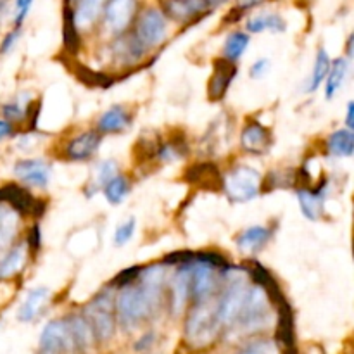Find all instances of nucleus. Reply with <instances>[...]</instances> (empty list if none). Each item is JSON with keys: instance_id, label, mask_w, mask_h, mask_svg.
Listing matches in <instances>:
<instances>
[{"instance_id": "2eb2a0df", "label": "nucleus", "mask_w": 354, "mask_h": 354, "mask_svg": "<svg viewBox=\"0 0 354 354\" xmlns=\"http://www.w3.org/2000/svg\"><path fill=\"white\" fill-rule=\"evenodd\" d=\"M190 296V268L189 263L182 266V268L176 272V275L173 277L171 282V311L173 315L182 313V310L185 308L187 301Z\"/></svg>"}, {"instance_id": "393cba45", "label": "nucleus", "mask_w": 354, "mask_h": 354, "mask_svg": "<svg viewBox=\"0 0 354 354\" xmlns=\"http://www.w3.org/2000/svg\"><path fill=\"white\" fill-rule=\"evenodd\" d=\"M248 31L251 33H263V31L270 30L275 31V33H280V31H286V21L282 19L280 14L268 12V14H258V16L251 17L245 24Z\"/></svg>"}, {"instance_id": "20e7f679", "label": "nucleus", "mask_w": 354, "mask_h": 354, "mask_svg": "<svg viewBox=\"0 0 354 354\" xmlns=\"http://www.w3.org/2000/svg\"><path fill=\"white\" fill-rule=\"evenodd\" d=\"M228 282L227 289H225L221 299L216 303V315L220 325H234L237 322L239 313L244 304L245 294H248L249 287H245L244 277L235 275V273H228Z\"/></svg>"}, {"instance_id": "49530a36", "label": "nucleus", "mask_w": 354, "mask_h": 354, "mask_svg": "<svg viewBox=\"0 0 354 354\" xmlns=\"http://www.w3.org/2000/svg\"><path fill=\"white\" fill-rule=\"evenodd\" d=\"M3 7H6V0H0V19H2V14H3Z\"/></svg>"}, {"instance_id": "ddd939ff", "label": "nucleus", "mask_w": 354, "mask_h": 354, "mask_svg": "<svg viewBox=\"0 0 354 354\" xmlns=\"http://www.w3.org/2000/svg\"><path fill=\"white\" fill-rule=\"evenodd\" d=\"M100 142H102V137L97 131H85L69 142L66 147V158L69 161H86L95 154Z\"/></svg>"}, {"instance_id": "f704fd0d", "label": "nucleus", "mask_w": 354, "mask_h": 354, "mask_svg": "<svg viewBox=\"0 0 354 354\" xmlns=\"http://www.w3.org/2000/svg\"><path fill=\"white\" fill-rule=\"evenodd\" d=\"M116 175H118V166L114 161L100 162V166L97 168V182H99V185L102 187Z\"/></svg>"}, {"instance_id": "f8f14e48", "label": "nucleus", "mask_w": 354, "mask_h": 354, "mask_svg": "<svg viewBox=\"0 0 354 354\" xmlns=\"http://www.w3.org/2000/svg\"><path fill=\"white\" fill-rule=\"evenodd\" d=\"M241 144L249 154H265L272 147V133L258 121H252L242 130Z\"/></svg>"}, {"instance_id": "412c9836", "label": "nucleus", "mask_w": 354, "mask_h": 354, "mask_svg": "<svg viewBox=\"0 0 354 354\" xmlns=\"http://www.w3.org/2000/svg\"><path fill=\"white\" fill-rule=\"evenodd\" d=\"M272 237V230L266 227H251L242 232L237 237V245L241 251L256 252L265 248L266 242Z\"/></svg>"}, {"instance_id": "1a4fd4ad", "label": "nucleus", "mask_w": 354, "mask_h": 354, "mask_svg": "<svg viewBox=\"0 0 354 354\" xmlns=\"http://www.w3.org/2000/svg\"><path fill=\"white\" fill-rule=\"evenodd\" d=\"M73 349L68 324L54 320L47 324L40 337V354H61Z\"/></svg>"}, {"instance_id": "5701e85b", "label": "nucleus", "mask_w": 354, "mask_h": 354, "mask_svg": "<svg viewBox=\"0 0 354 354\" xmlns=\"http://www.w3.org/2000/svg\"><path fill=\"white\" fill-rule=\"evenodd\" d=\"M349 71V62L346 61L344 57L335 59L330 64V69H328V75L325 78V97L327 99H332V97L337 93V90L344 85V80L348 76Z\"/></svg>"}, {"instance_id": "b1692460", "label": "nucleus", "mask_w": 354, "mask_h": 354, "mask_svg": "<svg viewBox=\"0 0 354 354\" xmlns=\"http://www.w3.org/2000/svg\"><path fill=\"white\" fill-rule=\"evenodd\" d=\"M328 152L337 158H349L354 152V135L353 130L344 128V130H337L328 137L327 140Z\"/></svg>"}, {"instance_id": "6e6552de", "label": "nucleus", "mask_w": 354, "mask_h": 354, "mask_svg": "<svg viewBox=\"0 0 354 354\" xmlns=\"http://www.w3.org/2000/svg\"><path fill=\"white\" fill-rule=\"evenodd\" d=\"M137 10V0H107L104 7V23L113 33L121 35L128 30Z\"/></svg>"}, {"instance_id": "a878e982", "label": "nucleus", "mask_w": 354, "mask_h": 354, "mask_svg": "<svg viewBox=\"0 0 354 354\" xmlns=\"http://www.w3.org/2000/svg\"><path fill=\"white\" fill-rule=\"evenodd\" d=\"M187 180L209 189V187L218 185V182H220V178H218V168L214 165H209V162H199V165L192 166L187 171Z\"/></svg>"}, {"instance_id": "72a5a7b5", "label": "nucleus", "mask_w": 354, "mask_h": 354, "mask_svg": "<svg viewBox=\"0 0 354 354\" xmlns=\"http://www.w3.org/2000/svg\"><path fill=\"white\" fill-rule=\"evenodd\" d=\"M135 227H137V221H135V218H130V220L124 221L123 225H120V227L116 228V232H114V244L116 245L127 244V242L133 237Z\"/></svg>"}, {"instance_id": "c9c22d12", "label": "nucleus", "mask_w": 354, "mask_h": 354, "mask_svg": "<svg viewBox=\"0 0 354 354\" xmlns=\"http://www.w3.org/2000/svg\"><path fill=\"white\" fill-rule=\"evenodd\" d=\"M31 3H33V0H14V24L17 28L26 19L28 12L31 9Z\"/></svg>"}, {"instance_id": "de8ad7c7", "label": "nucleus", "mask_w": 354, "mask_h": 354, "mask_svg": "<svg viewBox=\"0 0 354 354\" xmlns=\"http://www.w3.org/2000/svg\"><path fill=\"white\" fill-rule=\"evenodd\" d=\"M221 2H223V0H209L211 7H213V6H218V3H221Z\"/></svg>"}, {"instance_id": "79ce46f5", "label": "nucleus", "mask_w": 354, "mask_h": 354, "mask_svg": "<svg viewBox=\"0 0 354 354\" xmlns=\"http://www.w3.org/2000/svg\"><path fill=\"white\" fill-rule=\"evenodd\" d=\"M10 133H12V124H10L9 121L0 120V140H3V138L9 137Z\"/></svg>"}, {"instance_id": "c85d7f7f", "label": "nucleus", "mask_w": 354, "mask_h": 354, "mask_svg": "<svg viewBox=\"0 0 354 354\" xmlns=\"http://www.w3.org/2000/svg\"><path fill=\"white\" fill-rule=\"evenodd\" d=\"M249 47V37L244 31H235V33L228 35L223 45V57L228 61H237L244 55V52Z\"/></svg>"}, {"instance_id": "aec40b11", "label": "nucleus", "mask_w": 354, "mask_h": 354, "mask_svg": "<svg viewBox=\"0 0 354 354\" xmlns=\"http://www.w3.org/2000/svg\"><path fill=\"white\" fill-rule=\"evenodd\" d=\"M48 296H50V292H48V289H45V287L31 290V292L26 296V299H24V303L21 304L17 318H19L21 322L33 320V318L38 317V315H40V311L44 310Z\"/></svg>"}, {"instance_id": "0eeeda50", "label": "nucleus", "mask_w": 354, "mask_h": 354, "mask_svg": "<svg viewBox=\"0 0 354 354\" xmlns=\"http://www.w3.org/2000/svg\"><path fill=\"white\" fill-rule=\"evenodd\" d=\"M270 297L259 286L249 287L237 322L245 328H258L268 322Z\"/></svg>"}, {"instance_id": "2f4dec72", "label": "nucleus", "mask_w": 354, "mask_h": 354, "mask_svg": "<svg viewBox=\"0 0 354 354\" xmlns=\"http://www.w3.org/2000/svg\"><path fill=\"white\" fill-rule=\"evenodd\" d=\"M28 106H30V97L21 95L14 102L3 106V114H6V118L9 121H17L24 116V113L28 111Z\"/></svg>"}, {"instance_id": "9d476101", "label": "nucleus", "mask_w": 354, "mask_h": 354, "mask_svg": "<svg viewBox=\"0 0 354 354\" xmlns=\"http://www.w3.org/2000/svg\"><path fill=\"white\" fill-rule=\"evenodd\" d=\"M14 175L26 185L44 189L50 182V166L41 159H24L14 166Z\"/></svg>"}, {"instance_id": "a18cd8bd", "label": "nucleus", "mask_w": 354, "mask_h": 354, "mask_svg": "<svg viewBox=\"0 0 354 354\" xmlns=\"http://www.w3.org/2000/svg\"><path fill=\"white\" fill-rule=\"evenodd\" d=\"M261 2L263 0H239V6H241L242 9H249V7H254Z\"/></svg>"}, {"instance_id": "4468645a", "label": "nucleus", "mask_w": 354, "mask_h": 354, "mask_svg": "<svg viewBox=\"0 0 354 354\" xmlns=\"http://www.w3.org/2000/svg\"><path fill=\"white\" fill-rule=\"evenodd\" d=\"M211 7L209 0H166L165 12L175 21H190Z\"/></svg>"}, {"instance_id": "f3484780", "label": "nucleus", "mask_w": 354, "mask_h": 354, "mask_svg": "<svg viewBox=\"0 0 354 354\" xmlns=\"http://www.w3.org/2000/svg\"><path fill=\"white\" fill-rule=\"evenodd\" d=\"M277 341L283 346L286 353L294 354V318L290 306L286 299L279 303V327H277Z\"/></svg>"}, {"instance_id": "37998d69", "label": "nucleus", "mask_w": 354, "mask_h": 354, "mask_svg": "<svg viewBox=\"0 0 354 354\" xmlns=\"http://www.w3.org/2000/svg\"><path fill=\"white\" fill-rule=\"evenodd\" d=\"M152 341H154V335H152V334L144 335V337H142L140 341L137 342V346H135V349H137V351H142V349H144V348H149V346L152 344Z\"/></svg>"}, {"instance_id": "4be33fe9", "label": "nucleus", "mask_w": 354, "mask_h": 354, "mask_svg": "<svg viewBox=\"0 0 354 354\" xmlns=\"http://www.w3.org/2000/svg\"><path fill=\"white\" fill-rule=\"evenodd\" d=\"M106 0H78L76 10H73V19L76 28H88L95 23Z\"/></svg>"}, {"instance_id": "473e14b6", "label": "nucleus", "mask_w": 354, "mask_h": 354, "mask_svg": "<svg viewBox=\"0 0 354 354\" xmlns=\"http://www.w3.org/2000/svg\"><path fill=\"white\" fill-rule=\"evenodd\" d=\"M187 152V147L183 144H180V142L173 140V142H168V144L165 145H159V159L165 162H169V161H175V159H180L183 158Z\"/></svg>"}, {"instance_id": "dca6fc26", "label": "nucleus", "mask_w": 354, "mask_h": 354, "mask_svg": "<svg viewBox=\"0 0 354 354\" xmlns=\"http://www.w3.org/2000/svg\"><path fill=\"white\" fill-rule=\"evenodd\" d=\"M69 335H71V344L73 349L78 353H86L92 348L93 341V332L90 328L88 322L85 317H71L68 322Z\"/></svg>"}, {"instance_id": "a19ab883", "label": "nucleus", "mask_w": 354, "mask_h": 354, "mask_svg": "<svg viewBox=\"0 0 354 354\" xmlns=\"http://www.w3.org/2000/svg\"><path fill=\"white\" fill-rule=\"evenodd\" d=\"M30 245L33 249L40 248V228L33 227L31 228V234H30Z\"/></svg>"}, {"instance_id": "c756f323", "label": "nucleus", "mask_w": 354, "mask_h": 354, "mask_svg": "<svg viewBox=\"0 0 354 354\" xmlns=\"http://www.w3.org/2000/svg\"><path fill=\"white\" fill-rule=\"evenodd\" d=\"M128 192H130V183H128V180L121 175H116L104 185V196H106V199L109 201L111 204L123 203L124 197L128 196Z\"/></svg>"}, {"instance_id": "cd10ccee", "label": "nucleus", "mask_w": 354, "mask_h": 354, "mask_svg": "<svg viewBox=\"0 0 354 354\" xmlns=\"http://www.w3.org/2000/svg\"><path fill=\"white\" fill-rule=\"evenodd\" d=\"M330 64H332L330 55L327 54L325 48H320L317 54V61H315V66H313V75H311L310 82H308V86H306L308 92L310 93L317 92V90L320 88V85L325 82V78H327Z\"/></svg>"}, {"instance_id": "423d86ee", "label": "nucleus", "mask_w": 354, "mask_h": 354, "mask_svg": "<svg viewBox=\"0 0 354 354\" xmlns=\"http://www.w3.org/2000/svg\"><path fill=\"white\" fill-rule=\"evenodd\" d=\"M85 318L93 332V337L99 341H107L114 334V315L113 299L109 292H102L93 297L92 303L86 306Z\"/></svg>"}, {"instance_id": "f03ea898", "label": "nucleus", "mask_w": 354, "mask_h": 354, "mask_svg": "<svg viewBox=\"0 0 354 354\" xmlns=\"http://www.w3.org/2000/svg\"><path fill=\"white\" fill-rule=\"evenodd\" d=\"M223 190L232 203H248L261 189V175L251 166H237L223 176Z\"/></svg>"}, {"instance_id": "39448f33", "label": "nucleus", "mask_w": 354, "mask_h": 354, "mask_svg": "<svg viewBox=\"0 0 354 354\" xmlns=\"http://www.w3.org/2000/svg\"><path fill=\"white\" fill-rule=\"evenodd\" d=\"M166 33H168V24L165 14L158 9H149L138 17L133 40L140 50L145 52L161 44L166 38Z\"/></svg>"}, {"instance_id": "bb28decb", "label": "nucleus", "mask_w": 354, "mask_h": 354, "mask_svg": "<svg viewBox=\"0 0 354 354\" xmlns=\"http://www.w3.org/2000/svg\"><path fill=\"white\" fill-rule=\"evenodd\" d=\"M24 259H26V249L23 245H16L7 251L0 259V279H9V277L16 275L24 266Z\"/></svg>"}, {"instance_id": "58836bf2", "label": "nucleus", "mask_w": 354, "mask_h": 354, "mask_svg": "<svg viewBox=\"0 0 354 354\" xmlns=\"http://www.w3.org/2000/svg\"><path fill=\"white\" fill-rule=\"evenodd\" d=\"M19 35H21L19 28H16V30H14V31H10V33L7 35L6 38H3L2 45H0V54H7V52H10V48L14 47V44H16V41H17Z\"/></svg>"}, {"instance_id": "4c0bfd02", "label": "nucleus", "mask_w": 354, "mask_h": 354, "mask_svg": "<svg viewBox=\"0 0 354 354\" xmlns=\"http://www.w3.org/2000/svg\"><path fill=\"white\" fill-rule=\"evenodd\" d=\"M241 354H277V348L275 344H272V342L263 341V342H256V344H252L251 348H248Z\"/></svg>"}, {"instance_id": "7c9ffc66", "label": "nucleus", "mask_w": 354, "mask_h": 354, "mask_svg": "<svg viewBox=\"0 0 354 354\" xmlns=\"http://www.w3.org/2000/svg\"><path fill=\"white\" fill-rule=\"evenodd\" d=\"M62 35H64V45L69 52H76L78 48V28H76L75 19H73V12L68 10L64 17V30H62Z\"/></svg>"}, {"instance_id": "e433bc0d", "label": "nucleus", "mask_w": 354, "mask_h": 354, "mask_svg": "<svg viewBox=\"0 0 354 354\" xmlns=\"http://www.w3.org/2000/svg\"><path fill=\"white\" fill-rule=\"evenodd\" d=\"M142 268H138V266H135V268H128L124 270V272H121L120 275L114 279V283H118L120 287H124V286H130L131 280L137 279L138 275H140Z\"/></svg>"}, {"instance_id": "ea45409f", "label": "nucleus", "mask_w": 354, "mask_h": 354, "mask_svg": "<svg viewBox=\"0 0 354 354\" xmlns=\"http://www.w3.org/2000/svg\"><path fill=\"white\" fill-rule=\"evenodd\" d=\"M268 64H270L268 59H259V61H256L251 68L252 78H261V76L268 71V68H270Z\"/></svg>"}, {"instance_id": "f257e3e1", "label": "nucleus", "mask_w": 354, "mask_h": 354, "mask_svg": "<svg viewBox=\"0 0 354 354\" xmlns=\"http://www.w3.org/2000/svg\"><path fill=\"white\" fill-rule=\"evenodd\" d=\"M220 327L216 304L211 303L209 299L196 301V306L192 308L185 324L187 339L194 346H206L207 342L213 341Z\"/></svg>"}, {"instance_id": "6ab92c4d", "label": "nucleus", "mask_w": 354, "mask_h": 354, "mask_svg": "<svg viewBox=\"0 0 354 354\" xmlns=\"http://www.w3.org/2000/svg\"><path fill=\"white\" fill-rule=\"evenodd\" d=\"M324 196L325 192H320V190H297V201H299L301 211H303L308 220L317 221L322 218V214H324Z\"/></svg>"}, {"instance_id": "09e8293b", "label": "nucleus", "mask_w": 354, "mask_h": 354, "mask_svg": "<svg viewBox=\"0 0 354 354\" xmlns=\"http://www.w3.org/2000/svg\"><path fill=\"white\" fill-rule=\"evenodd\" d=\"M2 214H3V209H2V207H0V220H2Z\"/></svg>"}, {"instance_id": "9b49d317", "label": "nucleus", "mask_w": 354, "mask_h": 354, "mask_svg": "<svg viewBox=\"0 0 354 354\" xmlns=\"http://www.w3.org/2000/svg\"><path fill=\"white\" fill-rule=\"evenodd\" d=\"M235 75H237V68L234 62L228 59H218L214 61V73L209 80V86H207V93H209L211 100H221L227 95V90L230 88L232 82H234Z\"/></svg>"}, {"instance_id": "a211bd4d", "label": "nucleus", "mask_w": 354, "mask_h": 354, "mask_svg": "<svg viewBox=\"0 0 354 354\" xmlns=\"http://www.w3.org/2000/svg\"><path fill=\"white\" fill-rule=\"evenodd\" d=\"M130 123V114L121 106H114L99 118V131L100 133H120V131L127 130Z\"/></svg>"}, {"instance_id": "c03bdc74", "label": "nucleus", "mask_w": 354, "mask_h": 354, "mask_svg": "<svg viewBox=\"0 0 354 354\" xmlns=\"http://www.w3.org/2000/svg\"><path fill=\"white\" fill-rule=\"evenodd\" d=\"M346 124H348L349 130L354 128V102L348 104V114H346Z\"/></svg>"}, {"instance_id": "7ed1b4c3", "label": "nucleus", "mask_w": 354, "mask_h": 354, "mask_svg": "<svg viewBox=\"0 0 354 354\" xmlns=\"http://www.w3.org/2000/svg\"><path fill=\"white\" fill-rule=\"evenodd\" d=\"M116 311L124 328L137 327L144 318H147V315L152 313L151 304L140 287H135L131 283L121 287L120 296L116 299Z\"/></svg>"}]
</instances>
